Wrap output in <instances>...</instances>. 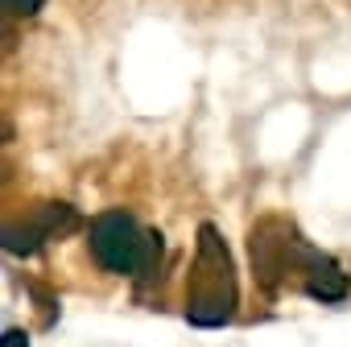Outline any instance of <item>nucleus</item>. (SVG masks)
<instances>
[{
	"instance_id": "obj_3",
	"label": "nucleus",
	"mask_w": 351,
	"mask_h": 347,
	"mask_svg": "<svg viewBox=\"0 0 351 347\" xmlns=\"http://www.w3.org/2000/svg\"><path fill=\"white\" fill-rule=\"evenodd\" d=\"M248 248H252V265H256L261 285H265V289H277L281 273L289 269L293 240H277V236H273V224H265V228H256V232H252Z\"/></svg>"
},
{
	"instance_id": "obj_1",
	"label": "nucleus",
	"mask_w": 351,
	"mask_h": 347,
	"mask_svg": "<svg viewBox=\"0 0 351 347\" xmlns=\"http://www.w3.org/2000/svg\"><path fill=\"white\" fill-rule=\"evenodd\" d=\"M232 273L236 269H232L228 244L207 224L199 232V273H195V289L186 302V318L195 326H223L236 314V277Z\"/></svg>"
},
{
	"instance_id": "obj_6",
	"label": "nucleus",
	"mask_w": 351,
	"mask_h": 347,
	"mask_svg": "<svg viewBox=\"0 0 351 347\" xmlns=\"http://www.w3.org/2000/svg\"><path fill=\"white\" fill-rule=\"evenodd\" d=\"M42 248V240H38V232L29 228V224H9L5 228V252H13V256H34Z\"/></svg>"
},
{
	"instance_id": "obj_8",
	"label": "nucleus",
	"mask_w": 351,
	"mask_h": 347,
	"mask_svg": "<svg viewBox=\"0 0 351 347\" xmlns=\"http://www.w3.org/2000/svg\"><path fill=\"white\" fill-rule=\"evenodd\" d=\"M0 347H29V339H25V331H5Z\"/></svg>"
},
{
	"instance_id": "obj_7",
	"label": "nucleus",
	"mask_w": 351,
	"mask_h": 347,
	"mask_svg": "<svg viewBox=\"0 0 351 347\" xmlns=\"http://www.w3.org/2000/svg\"><path fill=\"white\" fill-rule=\"evenodd\" d=\"M0 5H5L9 17H34V13L46 5V0H0Z\"/></svg>"
},
{
	"instance_id": "obj_2",
	"label": "nucleus",
	"mask_w": 351,
	"mask_h": 347,
	"mask_svg": "<svg viewBox=\"0 0 351 347\" xmlns=\"http://www.w3.org/2000/svg\"><path fill=\"white\" fill-rule=\"evenodd\" d=\"M145 248H149V232H141V224L128 211H104L91 219V256L108 273H120V277L141 273Z\"/></svg>"
},
{
	"instance_id": "obj_4",
	"label": "nucleus",
	"mask_w": 351,
	"mask_h": 347,
	"mask_svg": "<svg viewBox=\"0 0 351 347\" xmlns=\"http://www.w3.org/2000/svg\"><path fill=\"white\" fill-rule=\"evenodd\" d=\"M25 224H29V228L38 232V240L46 244V240H54V236L71 232V228L79 224V215H75V207H71V203H46V207H38Z\"/></svg>"
},
{
	"instance_id": "obj_5",
	"label": "nucleus",
	"mask_w": 351,
	"mask_h": 347,
	"mask_svg": "<svg viewBox=\"0 0 351 347\" xmlns=\"http://www.w3.org/2000/svg\"><path fill=\"white\" fill-rule=\"evenodd\" d=\"M306 294L318 298V302H343L347 298V273H339L330 261L314 265L310 277H306Z\"/></svg>"
}]
</instances>
